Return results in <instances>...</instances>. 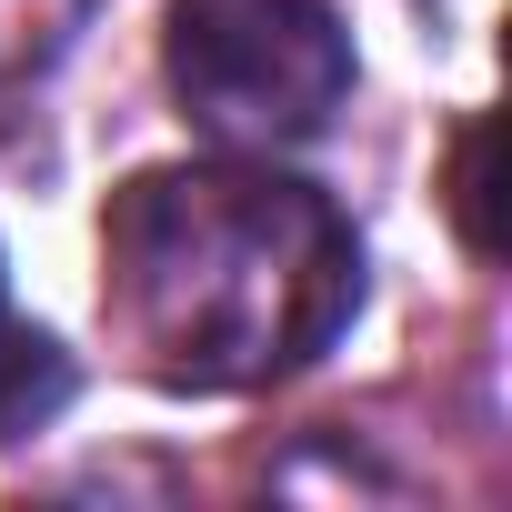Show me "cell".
<instances>
[{
  "label": "cell",
  "instance_id": "1",
  "mask_svg": "<svg viewBox=\"0 0 512 512\" xmlns=\"http://www.w3.org/2000/svg\"><path fill=\"white\" fill-rule=\"evenodd\" d=\"M362 302L352 221L251 161L141 171L101 211V312L171 392H251L302 372Z\"/></svg>",
  "mask_w": 512,
  "mask_h": 512
},
{
  "label": "cell",
  "instance_id": "5",
  "mask_svg": "<svg viewBox=\"0 0 512 512\" xmlns=\"http://www.w3.org/2000/svg\"><path fill=\"white\" fill-rule=\"evenodd\" d=\"M482 151H492V121H472V131L452 141V221H462L472 251H492V181H482Z\"/></svg>",
  "mask_w": 512,
  "mask_h": 512
},
{
  "label": "cell",
  "instance_id": "4",
  "mask_svg": "<svg viewBox=\"0 0 512 512\" xmlns=\"http://www.w3.org/2000/svg\"><path fill=\"white\" fill-rule=\"evenodd\" d=\"M71 21H81V0H0V71L51 61L71 41Z\"/></svg>",
  "mask_w": 512,
  "mask_h": 512
},
{
  "label": "cell",
  "instance_id": "3",
  "mask_svg": "<svg viewBox=\"0 0 512 512\" xmlns=\"http://www.w3.org/2000/svg\"><path fill=\"white\" fill-rule=\"evenodd\" d=\"M61 402H71V362H61V342H41V332L21 342V332H11V342H0V432H31V422L61 412Z\"/></svg>",
  "mask_w": 512,
  "mask_h": 512
},
{
  "label": "cell",
  "instance_id": "2",
  "mask_svg": "<svg viewBox=\"0 0 512 512\" xmlns=\"http://www.w3.org/2000/svg\"><path fill=\"white\" fill-rule=\"evenodd\" d=\"M171 91L231 151H292L352 101V31L332 0H171Z\"/></svg>",
  "mask_w": 512,
  "mask_h": 512
}]
</instances>
